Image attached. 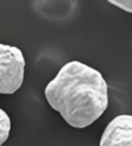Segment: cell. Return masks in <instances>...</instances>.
<instances>
[{
  "instance_id": "6da1fadb",
  "label": "cell",
  "mask_w": 132,
  "mask_h": 146,
  "mask_svg": "<svg viewBox=\"0 0 132 146\" xmlns=\"http://www.w3.org/2000/svg\"><path fill=\"white\" fill-rule=\"evenodd\" d=\"M49 105L70 127L84 129L108 106L107 84L100 72L79 61L67 62L45 89Z\"/></svg>"
},
{
  "instance_id": "7a4b0ae2",
  "label": "cell",
  "mask_w": 132,
  "mask_h": 146,
  "mask_svg": "<svg viewBox=\"0 0 132 146\" xmlns=\"http://www.w3.org/2000/svg\"><path fill=\"white\" fill-rule=\"evenodd\" d=\"M25 59L14 46L0 44V93L12 94L22 86Z\"/></svg>"
},
{
  "instance_id": "3957f363",
  "label": "cell",
  "mask_w": 132,
  "mask_h": 146,
  "mask_svg": "<svg viewBox=\"0 0 132 146\" xmlns=\"http://www.w3.org/2000/svg\"><path fill=\"white\" fill-rule=\"evenodd\" d=\"M99 146H132V115H119L107 124Z\"/></svg>"
},
{
  "instance_id": "277c9868",
  "label": "cell",
  "mask_w": 132,
  "mask_h": 146,
  "mask_svg": "<svg viewBox=\"0 0 132 146\" xmlns=\"http://www.w3.org/2000/svg\"><path fill=\"white\" fill-rule=\"evenodd\" d=\"M11 119L7 113L0 108V146L2 145L9 136L11 133Z\"/></svg>"
},
{
  "instance_id": "5b68a950",
  "label": "cell",
  "mask_w": 132,
  "mask_h": 146,
  "mask_svg": "<svg viewBox=\"0 0 132 146\" xmlns=\"http://www.w3.org/2000/svg\"><path fill=\"white\" fill-rule=\"evenodd\" d=\"M112 5L132 14V0H107Z\"/></svg>"
}]
</instances>
